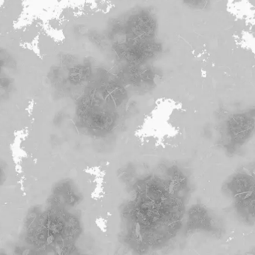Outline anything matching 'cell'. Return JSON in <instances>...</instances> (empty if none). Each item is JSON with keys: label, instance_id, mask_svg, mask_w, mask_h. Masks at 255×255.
I'll list each match as a JSON object with an SVG mask.
<instances>
[{"label": "cell", "instance_id": "277c9868", "mask_svg": "<svg viewBox=\"0 0 255 255\" xmlns=\"http://www.w3.org/2000/svg\"><path fill=\"white\" fill-rule=\"evenodd\" d=\"M190 219L195 226L204 227L207 224L206 212L201 207H194L191 210Z\"/></svg>", "mask_w": 255, "mask_h": 255}, {"label": "cell", "instance_id": "5b68a950", "mask_svg": "<svg viewBox=\"0 0 255 255\" xmlns=\"http://www.w3.org/2000/svg\"><path fill=\"white\" fill-rule=\"evenodd\" d=\"M2 171H1V170H0V183H1V182H2Z\"/></svg>", "mask_w": 255, "mask_h": 255}, {"label": "cell", "instance_id": "3957f363", "mask_svg": "<svg viewBox=\"0 0 255 255\" xmlns=\"http://www.w3.org/2000/svg\"><path fill=\"white\" fill-rule=\"evenodd\" d=\"M254 180L246 176L235 177L231 183V190L241 202L254 201Z\"/></svg>", "mask_w": 255, "mask_h": 255}, {"label": "cell", "instance_id": "7a4b0ae2", "mask_svg": "<svg viewBox=\"0 0 255 255\" xmlns=\"http://www.w3.org/2000/svg\"><path fill=\"white\" fill-rule=\"evenodd\" d=\"M254 125L253 119L243 115H237L230 119L228 128L232 138L236 141H242L251 135Z\"/></svg>", "mask_w": 255, "mask_h": 255}, {"label": "cell", "instance_id": "6da1fadb", "mask_svg": "<svg viewBox=\"0 0 255 255\" xmlns=\"http://www.w3.org/2000/svg\"><path fill=\"white\" fill-rule=\"evenodd\" d=\"M83 118L90 129L98 131L110 130L114 124V116L105 109L86 104L83 107Z\"/></svg>", "mask_w": 255, "mask_h": 255}]
</instances>
